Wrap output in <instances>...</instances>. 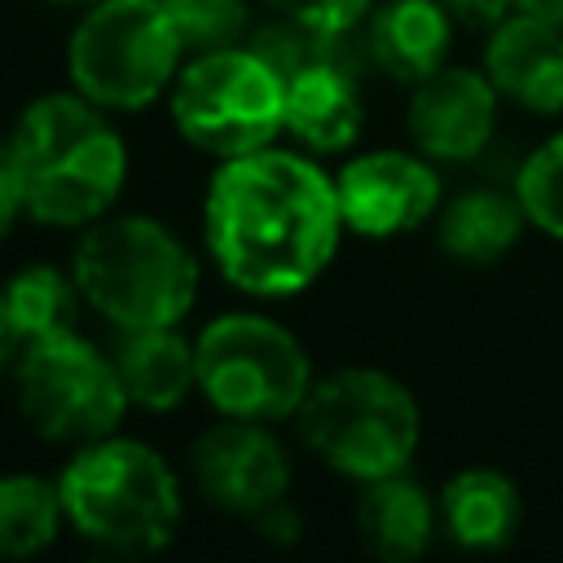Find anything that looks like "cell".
I'll return each instance as SVG.
<instances>
[{
    "mask_svg": "<svg viewBox=\"0 0 563 563\" xmlns=\"http://www.w3.org/2000/svg\"><path fill=\"white\" fill-rule=\"evenodd\" d=\"M202 242L233 290L290 299L339 255L343 211L334 176L312 154L277 145L224 158L202 194Z\"/></svg>",
    "mask_w": 563,
    "mask_h": 563,
    "instance_id": "cell-1",
    "label": "cell"
},
{
    "mask_svg": "<svg viewBox=\"0 0 563 563\" xmlns=\"http://www.w3.org/2000/svg\"><path fill=\"white\" fill-rule=\"evenodd\" d=\"M4 158L22 211L48 229H88L110 216L128 180V145L110 110L75 88L35 97L18 114Z\"/></svg>",
    "mask_w": 563,
    "mask_h": 563,
    "instance_id": "cell-2",
    "label": "cell"
},
{
    "mask_svg": "<svg viewBox=\"0 0 563 563\" xmlns=\"http://www.w3.org/2000/svg\"><path fill=\"white\" fill-rule=\"evenodd\" d=\"M66 528L114 554L163 550L185 519V488L172 462L132 435L75 444L57 475Z\"/></svg>",
    "mask_w": 563,
    "mask_h": 563,
    "instance_id": "cell-3",
    "label": "cell"
},
{
    "mask_svg": "<svg viewBox=\"0 0 563 563\" xmlns=\"http://www.w3.org/2000/svg\"><path fill=\"white\" fill-rule=\"evenodd\" d=\"M84 303L114 330L180 325L198 299L194 251L154 216H101L70 255Z\"/></svg>",
    "mask_w": 563,
    "mask_h": 563,
    "instance_id": "cell-4",
    "label": "cell"
},
{
    "mask_svg": "<svg viewBox=\"0 0 563 563\" xmlns=\"http://www.w3.org/2000/svg\"><path fill=\"white\" fill-rule=\"evenodd\" d=\"M295 418L303 449L356 484L409 471L422 444V413L413 391L387 369L369 365H343L312 378Z\"/></svg>",
    "mask_w": 563,
    "mask_h": 563,
    "instance_id": "cell-5",
    "label": "cell"
},
{
    "mask_svg": "<svg viewBox=\"0 0 563 563\" xmlns=\"http://www.w3.org/2000/svg\"><path fill=\"white\" fill-rule=\"evenodd\" d=\"M167 110L180 141L216 163L268 150L286 132L282 75L251 44L185 57L167 88Z\"/></svg>",
    "mask_w": 563,
    "mask_h": 563,
    "instance_id": "cell-6",
    "label": "cell"
},
{
    "mask_svg": "<svg viewBox=\"0 0 563 563\" xmlns=\"http://www.w3.org/2000/svg\"><path fill=\"white\" fill-rule=\"evenodd\" d=\"M185 62V44L158 0H92L70 31V88L110 114L154 106Z\"/></svg>",
    "mask_w": 563,
    "mask_h": 563,
    "instance_id": "cell-7",
    "label": "cell"
},
{
    "mask_svg": "<svg viewBox=\"0 0 563 563\" xmlns=\"http://www.w3.org/2000/svg\"><path fill=\"white\" fill-rule=\"evenodd\" d=\"M194 356H198V391L220 418H246V422L295 418L317 378L299 334L246 308L211 317L194 339Z\"/></svg>",
    "mask_w": 563,
    "mask_h": 563,
    "instance_id": "cell-8",
    "label": "cell"
},
{
    "mask_svg": "<svg viewBox=\"0 0 563 563\" xmlns=\"http://www.w3.org/2000/svg\"><path fill=\"white\" fill-rule=\"evenodd\" d=\"M13 396L35 435L53 444H88L119 431L132 409L110 352L79 330L26 343L13 361Z\"/></svg>",
    "mask_w": 563,
    "mask_h": 563,
    "instance_id": "cell-9",
    "label": "cell"
},
{
    "mask_svg": "<svg viewBox=\"0 0 563 563\" xmlns=\"http://www.w3.org/2000/svg\"><path fill=\"white\" fill-rule=\"evenodd\" d=\"M343 229L361 238H400L440 211V172L418 150H365L334 176Z\"/></svg>",
    "mask_w": 563,
    "mask_h": 563,
    "instance_id": "cell-10",
    "label": "cell"
},
{
    "mask_svg": "<svg viewBox=\"0 0 563 563\" xmlns=\"http://www.w3.org/2000/svg\"><path fill=\"white\" fill-rule=\"evenodd\" d=\"M189 471L202 493L224 515L255 519L290 488V457L268 422L220 418L189 444Z\"/></svg>",
    "mask_w": 563,
    "mask_h": 563,
    "instance_id": "cell-11",
    "label": "cell"
},
{
    "mask_svg": "<svg viewBox=\"0 0 563 563\" xmlns=\"http://www.w3.org/2000/svg\"><path fill=\"white\" fill-rule=\"evenodd\" d=\"M501 92L484 70L440 66L409 88L405 132L431 163H471L497 132Z\"/></svg>",
    "mask_w": 563,
    "mask_h": 563,
    "instance_id": "cell-12",
    "label": "cell"
},
{
    "mask_svg": "<svg viewBox=\"0 0 563 563\" xmlns=\"http://www.w3.org/2000/svg\"><path fill=\"white\" fill-rule=\"evenodd\" d=\"M484 75L528 114H563V26L515 9L484 44Z\"/></svg>",
    "mask_w": 563,
    "mask_h": 563,
    "instance_id": "cell-13",
    "label": "cell"
},
{
    "mask_svg": "<svg viewBox=\"0 0 563 563\" xmlns=\"http://www.w3.org/2000/svg\"><path fill=\"white\" fill-rule=\"evenodd\" d=\"M369 66L391 84H418L449 66L453 18L440 0H378L361 22Z\"/></svg>",
    "mask_w": 563,
    "mask_h": 563,
    "instance_id": "cell-14",
    "label": "cell"
},
{
    "mask_svg": "<svg viewBox=\"0 0 563 563\" xmlns=\"http://www.w3.org/2000/svg\"><path fill=\"white\" fill-rule=\"evenodd\" d=\"M286 88V132L303 154H347L361 141V70L352 66H308L282 79Z\"/></svg>",
    "mask_w": 563,
    "mask_h": 563,
    "instance_id": "cell-15",
    "label": "cell"
},
{
    "mask_svg": "<svg viewBox=\"0 0 563 563\" xmlns=\"http://www.w3.org/2000/svg\"><path fill=\"white\" fill-rule=\"evenodd\" d=\"M352 523L361 545L383 559V563H413L431 550L435 532H440V506L435 497L409 475H383V479H365L352 506Z\"/></svg>",
    "mask_w": 563,
    "mask_h": 563,
    "instance_id": "cell-16",
    "label": "cell"
},
{
    "mask_svg": "<svg viewBox=\"0 0 563 563\" xmlns=\"http://www.w3.org/2000/svg\"><path fill=\"white\" fill-rule=\"evenodd\" d=\"M110 361L119 369V383L136 409L167 413L185 405L198 387V356L194 339L180 334V325H136L119 330L110 343Z\"/></svg>",
    "mask_w": 563,
    "mask_h": 563,
    "instance_id": "cell-17",
    "label": "cell"
},
{
    "mask_svg": "<svg viewBox=\"0 0 563 563\" xmlns=\"http://www.w3.org/2000/svg\"><path fill=\"white\" fill-rule=\"evenodd\" d=\"M440 532L462 550H501L523 519L519 484L497 466H462L440 484Z\"/></svg>",
    "mask_w": 563,
    "mask_h": 563,
    "instance_id": "cell-18",
    "label": "cell"
},
{
    "mask_svg": "<svg viewBox=\"0 0 563 563\" xmlns=\"http://www.w3.org/2000/svg\"><path fill=\"white\" fill-rule=\"evenodd\" d=\"M523 224H528V216L515 194L466 189L440 211L435 242L457 264H493L519 246Z\"/></svg>",
    "mask_w": 563,
    "mask_h": 563,
    "instance_id": "cell-19",
    "label": "cell"
},
{
    "mask_svg": "<svg viewBox=\"0 0 563 563\" xmlns=\"http://www.w3.org/2000/svg\"><path fill=\"white\" fill-rule=\"evenodd\" d=\"M0 303L13 325L18 347H26V343L75 330L84 295L75 286V273H62L57 264H26L4 282Z\"/></svg>",
    "mask_w": 563,
    "mask_h": 563,
    "instance_id": "cell-20",
    "label": "cell"
},
{
    "mask_svg": "<svg viewBox=\"0 0 563 563\" xmlns=\"http://www.w3.org/2000/svg\"><path fill=\"white\" fill-rule=\"evenodd\" d=\"M66 528L57 479L13 471L0 475V559H35Z\"/></svg>",
    "mask_w": 563,
    "mask_h": 563,
    "instance_id": "cell-21",
    "label": "cell"
},
{
    "mask_svg": "<svg viewBox=\"0 0 563 563\" xmlns=\"http://www.w3.org/2000/svg\"><path fill=\"white\" fill-rule=\"evenodd\" d=\"M246 44L286 79L295 70H308V66H352V70H365L369 57H365V40L361 31H317V26H303V22H290V18H277L255 26L246 35Z\"/></svg>",
    "mask_w": 563,
    "mask_h": 563,
    "instance_id": "cell-22",
    "label": "cell"
},
{
    "mask_svg": "<svg viewBox=\"0 0 563 563\" xmlns=\"http://www.w3.org/2000/svg\"><path fill=\"white\" fill-rule=\"evenodd\" d=\"M185 44V57L246 44L251 35V4L246 0H158Z\"/></svg>",
    "mask_w": 563,
    "mask_h": 563,
    "instance_id": "cell-23",
    "label": "cell"
},
{
    "mask_svg": "<svg viewBox=\"0 0 563 563\" xmlns=\"http://www.w3.org/2000/svg\"><path fill=\"white\" fill-rule=\"evenodd\" d=\"M515 198L532 229L563 242V132L541 141L515 176Z\"/></svg>",
    "mask_w": 563,
    "mask_h": 563,
    "instance_id": "cell-24",
    "label": "cell"
},
{
    "mask_svg": "<svg viewBox=\"0 0 563 563\" xmlns=\"http://www.w3.org/2000/svg\"><path fill=\"white\" fill-rule=\"evenodd\" d=\"M277 18L317 26V31H361L374 0H264Z\"/></svg>",
    "mask_w": 563,
    "mask_h": 563,
    "instance_id": "cell-25",
    "label": "cell"
},
{
    "mask_svg": "<svg viewBox=\"0 0 563 563\" xmlns=\"http://www.w3.org/2000/svg\"><path fill=\"white\" fill-rule=\"evenodd\" d=\"M444 9H449V18L453 22H462V26H497L506 13H515V4L519 0H440Z\"/></svg>",
    "mask_w": 563,
    "mask_h": 563,
    "instance_id": "cell-26",
    "label": "cell"
},
{
    "mask_svg": "<svg viewBox=\"0 0 563 563\" xmlns=\"http://www.w3.org/2000/svg\"><path fill=\"white\" fill-rule=\"evenodd\" d=\"M255 528H260L264 541H273V545H290V541H299L303 519H299V515L286 506V497H282V501H273L268 510L255 515Z\"/></svg>",
    "mask_w": 563,
    "mask_h": 563,
    "instance_id": "cell-27",
    "label": "cell"
},
{
    "mask_svg": "<svg viewBox=\"0 0 563 563\" xmlns=\"http://www.w3.org/2000/svg\"><path fill=\"white\" fill-rule=\"evenodd\" d=\"M18 216H26V211H22V194H18V180H13L9 158H4V150H0V242L9 238V229L18 224Z\"/></svg>",
    "mask_w": 563,
    "mask_h": 563,
    "instance_id": "cell-28",
    "label": "cell"
},
{
    "mask_svg": "<svg viewBox=\"0 0 563 563\" xmlns=\"http://www.w3.org/2000/svg\"><path fill=\"white\" fill-rule=\"evenodd\" d=\"M18 352H22V347H18L13 325H9V317H4V303H0V374H4V369L18 361Z\"/></svg>",
    "mask_w": 563,
    "mask_h": 563,
    "instance_id": "cell-29",
    "label": "cell"
},
{
    "mask_svg": "<svg viewBox=\"0 0 563 563\" xmlns=\"http://www.w3.org/2000/svg\"><path fill=\"white\" fill-rule=\"evenodd\" d=\"M515 9H528V13H541V18H550V22H554V9H559V0H519Z\"/></svg>",
    "mask_w": 563,
    "mask_h": 563,
    "instance_id": "cell-30",
    "label": "cell"
},
{
    "mask_svg": "<svg viewBox=\"0 0 563 563\" xmlns=\"http://www.w3.org/2000/svg\"><path fill=\"white\" fill-rule=\"evenodd\" d=\"M554 22H559V26H563V0H559V9H554Z\"/></svg>",
    "mask_w": 563,
    "mask_h": 563,
    "instance_id": "cell-31",
    "label": "cell"
},
{
    "mask_svg": "<svg viewBox=\"0 0 563 563\" xmlns=\"http://www.w3.org/2000/svg\"><path fill=\"white\" fill-rule=\"evenodd\" d=\"M57 4H92V0H57Z\"/></svg>",
    "mask_w": 563,
    "mask_h": 563,
    "instance_id": "cell-32",
    "label": "cell"
}]
</instances>
